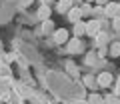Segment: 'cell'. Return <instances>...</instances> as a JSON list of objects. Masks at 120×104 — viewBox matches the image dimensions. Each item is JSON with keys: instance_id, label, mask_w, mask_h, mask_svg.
I'll return each mask as SVG.
<instances>
[{"instance_id": "4fadbf2b", "label": "cell", "mask_w": 120, "mask_h": 104, "mask_svg": "<svg viewBox=\"0 0 120 104\" xmlns=\"http://www.w3.org/2000/svg\"><path fill=\"white\" fill-rule=\"evenodd\" d=\"M78 8H80V14H82V16H90V14L94 12V8H92V6H90L88 2H86L84 6H78Z\"/></svg>"}, {"instance_id": "7a4b0ae2", "label": "cell", "mask_w": 120, "mask_h": 104, "mask_svg": "<svg viewBox=\"0 0 120 104\" xmlns=\"http://www.w3.org/2000/svg\"><path fill=\"white\" fill-rule=\"evenodd\" d=\"M68 30H66V28H58V30H54L52 32V40H54L56 44H66L68 42Z\"/></svg>"}, {"instance_id": "e0dca14e", "label": "cell", "mask_w": 120, "mask_h": 104, "mask_svg": "<svg viewBox=\"0 0 120 104\" xmlns=\"http://www.w3.org/2000/svg\"><path fill=\"white\" fill-rule=\"evenodd\" d=\"M96 58H98V56H96L94 52H90L88 56H86V62H88V64H94V62H96Z\"/></svg>"}, {"instance_id": "9c48e42d", "label": "cell", "mask_w": 120, "mask_h": 104, "mask_svg": "<svg viewBox=\"0 0 120 104\" xmlns=\"http://www.w3.org/2000/svg\"><path fill=\"white\" fill-rule=\"evenodd\" d=\"M84 34H86V22H82V20L74 22V36L80 38V36H84Z\"/></svg>"}, {"instance_id": "5b68a950", "label": "cell", "mask_w": 120, "mask_h": 104, "mask_svg": "<svg viewBox=\"0 0 120 104\" xmlns=\"http://www.w3.org/2000/svg\"><path fill=\"white\" fill-rule=\"evenodd\" d=\"M104 14L108 18H114L118 14V2H108V4H104Z\"/></svg>"}, {"instance_id": "d6986e66", "label": "cell", "mask_w": 120, "mask_h": 104, "mask_svg": "<svg viewBox=\"0 0 120 104\" xmlns=\"http://www.w3.org/2000/svg\"><path fill=\"white\" fill-rule=\"evenodd\" d=\"M114 84H116V86H114V94H116V96H120V78L116 80Z\"/></svg>"}, {"instance_id": "3957f363", "label": "cell", "mask_w": 120, "mask_h": 104, "mask_svg": "<svg viewBox=\"0 0 120 104\" xmlns=\"http://www.w3.org/2000/svg\"><path fill=\"white\" fill-rule=\"evenodd\" d=\"M78 50H82V42L80 38H68V42H66V52H70V54H76Z\"/></svg>"}, {"instance_id": "6da1fadb", "label": "cell", "mask_w": 120, "mask_h": 104, "mask_svg": "<svg viewBox=\"0 0 120 104\" xmlns=\"http://www.w3.org/2000/svg\"><path fill=\"white\" fill-rule=\"evenodd\" d=\"M112 84H114V78H112L110 72L98 74V78H96V86H100V88H110Z\"/></svg>"}, {"instance_id": "2e32d148", "label": "cell", "mask_w": 120, "mask_h": 104, "mask_svg": "<svg viewBox=\"0 0 120 104\" xmlns=\"http://www.w3.org/2000/svg\"><path fill=\"white\" fill-rule=\"evenodd\" d=\"M84 84H86L88 88H94V86H96V78H94V76H84Z\"/></svg>"}, {"instance_id": "8992f818", "label": "cell", "mask_w": 120, "mask_h": 104, "mask_svg": "<svg viewBox=\"0 0 120 104\" xmlns=\"http://www.w3.org/2000/svg\"><path fill=\"white\" fill-rule=\"evenodd\" d=\"M72 0H58V4H56V10H58V14H66L70 8H72Z\"/></svg>"}, {"instance_id": "7c38bea8", "label": "cell", "mask_w": 120, "mask_h": 104, "mask_svg": "<svg viewBox=\"0 0 120 104\" xmlns=\"http://www.w3.org/2000/svg\"><path fill=\"white\" fill-rule=\"evenodd\" d=\"M86 104H104V98L100 94H90V98H88Z\"/></svg>"}, {"instance_id": "ac0fdd59", "label": "cell", "mask_w": 120, "mask_h": 104, "mask_svg": "<svg viewBox=\"0 0 120 104\" xmlns=\"http://www.w3.org/2000/svg\"><path fill=\"white\" fill-rule=\"evenodd\" d=\"M114 28H116V30H120V14H116V16H114Z\"/></svg>"}, {"instance_id": "44dd1931", "label": "cell", "mask_w": 120, "mask_h": 104, "mask_svg": "<svg viewBox=\"0 0 120 104\" xmlns=\"http://www.w3.org/2000/svg\"><path fill=\"white\" fill-rule=\"evenodd\" d=\"M20 4L22 6H30V4H32V0H20Z\"/></svg>"}, {"instance_id": "9a60e30c", "label": "cell", "mask_w": 120, "mask_h": 104, "mask_svg": "<svg viewBox=\"0 0 120 104\" xmlns=\"http://www.w3.org/2000/svg\"><path fill=\"white\" fill-rule=\"evenodd\" d=\"M104 104H120V96H116V94L106 96V98H104Z\"/></svg>"}, {"instance_id": "52a82bcc", "label": "cell", "mask_w": 120, "mask_h": 104, "mask_svg": "<svg viewBox=\"0 0 120 104\" xmlns=\"http://www.w3.org/2000/svg\"><path fill=\"white\" fill-rule=\"evenodd\" d=\"M66 14H68V20L72 22V24H74V22H78V20H82V14H80V8H78V6H72Z\"/></svg>"}, {"instance_id": "277c9868", "label": "cell", "mask_w": 120, "mask_h": 104, "mask_svg": "<svg viewBox=\"0 0 120 104\" xmlns=\"http://www.w3.org/2000/svg\"><path fill=\"white\" fill-rule=\"evenodd\" d=\"M100 32V20H88L86 22V34L96 38V34Z\"/></svg>"}, {"instance_id": "484cf974", "label": "cell", "mask_w": 120, "mask_h": 104, "mask_svg": "<svg viewBox=\"0 0 120 104\" xmlns=\"http://www.w3.org/2000/svg\"><path fill=\"white\" fill-rule=\"evenodd\" d=\"M86 2H88V4H90V2H94V0H86Z\"/></svg>"}, {"instance_id": "ba28073f", "label": "cell", "mask_w": 120, "mask_h": 104, "mask_svg": "<svg viewBox=\"0 0 120 104\" xmlns=\"http://www.w3.org/2000/svg\"><path fill=\"white\" fill-rule=\"evenodd\" d=\"M50 14H52V10H50V6H46V4H40V8H38V18L40 20H50Z\"/></svg>"}, {"instance_id": "5bb4252c", "label": "cell", "mask_w": 120, "mask_h": 104, "mask_svg": "<svg viewBox=\"0 0 120 104\" xmlns=\"http://www.w3.org/2000/svg\"><path fill=\"white\" fill-rule=\"evenodd\" d=\"M106 40H108V36L104 34V32H98V34H96V44H98V46H106Z\"/></svg>"}, {"instance_id": "ffe728a7", "label": "cell", "mask_w": 120, "mask_h": 104, "mask_svg": "<svg viewBox=\"0 0 120 104\" xmlns=\"http://www.w3.org/2000/svg\"><path fill=\"white\" fill-rule=\"evenodd\" d=\"M94 2H96V4H98V6H104V4H108L110 0H94Z\"/></svg>"}, {"instance_id": "7402d4cb", "label": "cell", "mask_w": 120, "mask_h": 104, "mask_svg": "<svg viewBox=\"0 0 120 104\" xmlns=\"http://www.w3.org/2000/svg\"><path fill=\"white\" fill-rule=\"evenodd\" d=\"M52 2H54V0H40V4H46V6H50Z\"/></svg>"}, {"instance_id": "8fae6325", "label": "cell", "mask_w": 120, "mask_h": 104, "mask_svg": "<svg viewBox=\"0 0 120 104\" xmlns=\"http://www.w3.org/2000/svg\"><path fill=\"white\" fill-rule=\"evenodd\" d=\"M42 32H46V34H52V32H54V24H52V20H44L42 22Z\"/></svg>"}, {"instance_id": "603a6c76", "label": "cell", "mask_w": 120, "mask_h": 104, "mask_svg": "<svg viewBox=\"0 0 120 104\" xmlns=\"http://www.w3.org/2000/svg\"><path fill=\"white\" fill-rule=\"evenodd\" d=\"M80 2H84V0H72V4L76 6V4H80Z\"/></svg>"}, {"instance_id": "30bf717a", "label": "cell", "mask_w": 120, "mask_h": 104, "mask_svg": "<svg viewBox=\"0 0 120 104\" xmlns=\"http://www.w3.org/2000/svg\"><path fill=\"white\" fill-rule=\"evenodd\" d=\"M108 52H110V56H120V42H112L110 48H108Z\"/></svg>"}, {"instance_id": "cb8c5ba5", "label": "cell", "mask_w": 120, "mask_h": 104, "mask_svg": "<svg viewBox=\"0 0 120 104\" xmlns=\"http://www.w3.org/2000/svg\"><path fill=\"white\" fill-rule=\"evenodd\" d=\"M72 104H86V102H72Z\"/></svg>"}, {"instance_id": "d4e9b609", "label": "cell", "mask_w": 120, "mask_h": 104, "mask_svg": "<svg viewBox=\"0 0 120 104\" xmlns=\"http://www.w3.org/2000/svg\"><path fill=\"white\" fill-rule=\"evenodd\" d=\"M118 14H120V2H118Z\"/></svg>"}]
</instances>
